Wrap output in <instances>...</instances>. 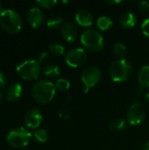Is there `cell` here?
<instances>
[{
    "label": "cell",
    "mask_w": 149,
    "mask_h": 150,
    "mask_svg": "<svg viewBox=\"0 0 149 150\" xmlns=\"http://www.w3.org/2000/svg\"><path fill=\"white\" fill-rule=\"evenodd\" d=\"M133 74V65L126 59L114 61L109 68V76L114 82H125L131 77Z\"/></svg>",
    "instance_id": "6da1fadb"
},
{
    "label": "cell",
    "mask_w": 149,
    "mask_h": 150,
    "mask_svg": "<svg viewBox=\"0 0 149 150\" xmlns=\"http://www.w3.org/2000/svg\"><path fill=\"white\" fill-rule=\"evenodd\" d=\"M55 85L47 80L37 82L32 87V97L39 104L49 103L55 95Z\"/></svg>",
    "instance_id": "7a4b0ae2"
},
{
    "label": "cell",
    "mask_w": 149,
    "mask_h": 150,
    "mask_svg": "<svg viewBox=\"0 0 149 150\" xmlns=\"http://www.w3.org/2000/svg\"><path fill=\"white\" fill-rule=\"evenodd\" d=\"M22 18L20 14L11 9L4 10L0 14V25L8 33H16L22 27Z\"/></svg>",
    "instance_id": "3957f363"
},
{
    "label": "cell",
    "mask_w": 149,
    "mask_h": 150,
    "mask_svg": "<svg viewBox=\"0 0 149 150\" xmlns=\"http://www.w3.org/2000/svg\"><path fill=\"white\" fill-rule=\"evenodd\" d=\"M80 40L83 47L90 51L98 52L104 47V38L101 33L94 28H89L83 31Z\"/></svg>",
    "instance_id": "277c9868"
},
{
    "label": "cell",
    "mask_w": 149,
    "mask_h": 150,
    "mask_svg": "<svg viewBox=\"0 0 149 150\" xmlns=\"http://www.w3.org/2000/svg\"><path fill=\"white\" fill-rule=\"evenodd\" d=\"M32 139V134L24 127H18L11 130L7 137V143L15 149H21L28 145Z\"/></svg>",
    "instance_id": "5b68a950"
},
{
    "label": "cell",
    "mask_w": 149,
    "mask_h": 150,
    "mask_svg": "<svg viewBox=\"0 0 149 150\" xmlns=\"http://www.w3.org/2000/svg\"><path fill=\"white\" fill-rule=\"evenodd\" d=\"M40 65L38 61L27 60L21 62L16 69L18 75L24 80L37 79L40 73Z\"/></svg>",
    "instance_id": "8992f818"
},
{
    "label": "cell",
    "mask_w": 149,
    "mask_h": 150,
    "mask_svg": "<svg viewBox=\"0 0 149 150\" xmlns=\"http://www.w3.org/2000/svg\"><path fill=\"white\" fill-rule=\"evenodd\" d=\"M102 76L101 70L96 67V66H90L86 68L81 76V80L83 85V92L87 93L89 90L95 85L97 84V83L100 81Z\"/></svg>",
    "instance_id": "52a82bcc"
},
{
    "label": "cell",
    "mask_w": 149,
    "mask_h": 150,
    "mask_svg": "<svg viewBox=\"0 0 149 150\" xmlns=\"http://www.w3.org/2000/svg\"><path fill=\"white\" fill-rule=\"evenodd\" d=\"M66 63L72 68H79L87 61V54L83 48L76 47L69 50L65 56Z\"/></svg>",
    "instance_id": "ba28073f"
},
{
    "label": "cell",
    "mask_w": 149,
    "mask_h": 150,
    "mask_svg": "<svg viewBox=\"0 0 149 150\" xmlns=\"http://www.w3.org/2000/svg\"><path fill=\"white\" fill-rule=\"evenodd\" d=\"M146 118V110L140 103H133L127 111V122L131 126L141 124Z\"/></svg>",
    "instance_id": "9c48e42d"
},
{
    "label": "cell",
    "mask_w": 149,
    "mask_h": 150,
    "mask_svg": "<svg viewBox=\"0 0 149 150\" xmlns=\"http://www.w3.org/2000/svg\"><path fill=\"white\" fill-rule=\"evenodd\" d=\"M42 120V114L40 111L37 108H32L29 110L25 115V126L29 128H37L40 127Z\"/></svg>",
    "instance_id": "30bf717a"
},
{
    "label": "cell",
    "mask_w": 149,
    "mask_h": 150,
    "mask_svg": "<svg viewBox=\"0 0 149 150\" xmlns=\"http://www.w3.org/2000/svg\"><path fill=\"white\" fill-rule=\"evenodd\" d=\"M27 21L33 28H37L41 25L44 21V13L42 10L39 7L31 8L27 14Z\"/></svg>",
    "instance_id": "8fae6325"
},
{
    "label": "cell",
    "mask_w": 149,
    "mask_h": 150,
    "mask_svg": "<svg viewBox=\"0 0 149 150\" xmlns=\"http://www.w3.org/2000/svg\"><path fill=\"white\" fill-rule=\"evenodd\" d=\"M61 35L68 42H73L76 40L78 31L77 27L72 22H64L61 26Z\"/></svg>",
    "instance_id": "7c38bea8"
},
{
    "label": "cell",
    "mask_w": 149,
    "mask_h": 150,
    "mask_svg": "<svg viewBox=\"0 0 149 150\" xmlns=\"http://www.w3.org/2000/svg\"><path fill=\"white\" fill-rule=\"evenodd\" d=\"M76 21L81 26H90L93 23V16L86 9H80L76 13Z\"/></svg>",
    "instance_id": "4fadbf2b"
},
{
    "label": "cell",
    "mask_w": 149,
    "mask_h": 150,
    "mask_svg": "<svg viewBox=\"0 0 149 150\" xmlns=\"http://www.w3.org/2000/svg\"><path fill=\"white\" fill-rule=\"evenodd\" d=\"M23 92V88L20 83H14L11 84L6 91V98L9 101H14L18 99Z\"/></svg>",
    "instance_id": "5bb4252c"
},
{
    "label": "cell",
    "mask_w": 149,
    "mask_h": 150,
    "mask_svg": "<svg viewBox=\"0 0 149 150\" xmlns=\"http://www.w3.org/2000/svg\"><path fill=\"white\" fill-rule=\"evenodd\" d=\"M119 22L125 28H132L137 23V17L132 11H125L119 17Z\"/></svg>",
    "instance_id": "9a60e30c"
},
{
    "label": "cell",
    "mask_w": 149,
    "mask_h": 150,
    "mask_svg": "<svg viewBox=\"0 0 149 150\" xmlns=\"http://www.w3.org/2000/svg\"><path fill=\"white\" fill-rule=\"evenodd\" d=\"M138 82L142 88H149V66H142L138 72Z\"/></svg>",
    "instance_id": "2e32d148"
},
{
    "label": "cell",
    "mask_w": 149,
    "mask_h": 150,
    "mask_svg": "<svg viewBox=\"0 0 149 150\" xmlns=\"http://www.w3.org/2000/svg\"><path fill=\"white\" fill-rule=\"evenodd\" d=\"M96 24H97V26L99 28V30L106 31V30L110 29L112 26L113 21L108 16H101L100 18H97Z\"/></svg>",
    "instance_id": "e0dca14e"
},
{
    "label": "cell",
    "mask_w": 149,
    "mask_h": 150,
    "mask_svg": "<svg viewBox=\"0 0 149 150\" xmlns=\"http://www.w3.org/2000/svg\"><path fill=\"white\" fill-rule=\"evenodd\" d=\"M43 73L45 76L54 78L60 76V69L57 65L54 63H48L44 67Z\"/></svg>",
    "instance_id": "ac0fdd59"
},
{
    "label": "cell",
    "mask_w": 149,
    "mask_h": 150,
    "mask_svg": "<svg viewBox=\"0 0 149 150\" xmlns=\"http://www.w3.org/2000/svg\"><path fill=\"white\" fill-rule=\"evenodd\" d=\"M63 24V18L59 15H53L47 21V25L51 29H57L60 26H62Z\"/></svg>",
    "instance_id": "d6986e66"
},
{
    "label": "cell",
    "mask_w": 149,
    "mask_h": 150,
    "mask_svg": "<svg viewBox=\"0 0 149 150\" xmlns=\"http://www.w3.org/2000/svg\"><path fill=\"white\" fill-rule=\"evenodd\" d=\"M126 127L127 122L122 119H115L109 125L110 129L112 131H123L126 128Z\"/></svg>",
    "instance_id": "ffe728a7"
},
{
    "label": "cell",
    "mask_w": 149,
    "mask_h": 150,
    "mask_svg": "<svg viewBox=\"0 0 149 150\" xmlns=\"http://www.w3.org/2000/svg\"><path fill=\"white\" fill-rule=\"evenodd\" d=\"M32 136L34 137V139L39 142H46L47 141V138H48V134H47V132L45 130V129H42V128H39V129H36L33 134H32Z\"/></svg>",
    "instance_id": "44dd1931"
},
{
    "label": "cell",
    "mask_w": 149,
    "mask_h": 150,
    "mask_svg": "<svg viewBox=\"0 0 149 150\" xmlns=\"http://www.w3.org/2000/svg\"><path fill=\"white\" fill-rule=\"evenodd\" d=\"M112 50H113L115 54H117L118 56H120V57H124L127 54L126 47L123 43H121V42L114 43V45L112 47Z\"/></svg>",
    "instance_id": "7402d4cb"
},
{
    "label": "cell",
    "mask_w": 149,
    "mask_h": 150,
    "mask_svg": "<svg viewBox=\"0 0 149 150\" xmlns=\"http://www.w3.org/2000/svg\"><path fill=\"white\" fill-rule=\"evenodd\" d=\"M48 48L50 50V52H52L54 54H57V55H61L64 54L65 52V47L62 44L59 43V42H53L48 46Z\"/></svg>",
    "instance_id": "603a6c76"
},
{
    "label": "cell",
    "mask_w": 149,
    "mask_h": 150,
    "mask_svg": "<svg viewBox=\"0 0 149 150\" xmlns=\"http://www.w3.org/2000/svg\"><path fill=\"white\" fill-rule=\"evenodd\" d=\"M55 88L60 91H66L70 88V82L66 78H59L55 83Z\"/></svg>",
    "instance_id": "cb8c5ba5"
},
{
    "label": "cell",
    "mask_w": 149,
    "mask_h": 150,
    "mask_svg": "<svg viewBox=\"0 0 149 150\" xmlns=\"http://www.w3.org/2000/svg\"><path fill=\"white\" fill-rule=\"evenodd\" d=\"M37 4L44 8H51L57 4V1L55 0H38Z\"/></svg>",
    "instance_id": "d4e9b609"
},
{
    "label": "cell",
    "mask_w": 149,
    "mask_h": 150,
    "mask_svg": "<svg viewBox=\"0 0 149 150\" xmlns=\"http://www.w3.org/2000/svg\"><path fill=\"white\" fill-rule=\"evenodd\" d=\"M139 11L140 12L143 13V14H147L148 12H149V2L148 1H141L139 3Z\"/></svg>",
    "instance_id": "484cf974"
},
{
    "label": "cell",
    "mask_w": 149,
    "mask_h": 150,
    "mask_svg": "<svg viewBox=\"0 0 149 150\" xmlns=\"http://www.w3.org/2000/svg\"><path fill=\"white\" fill-rule=\"evenodd\" d=\"M141 27V31H142L143 34L149 38V18H146L142 22Z\"/></svg>",
    "instance_id": "4316f807"
},
{
    "label": "cell",
    "mask_w": 149,
    "mask_h": 150,
    "mask_svg": "<svg viewBox=\"0 0 149 150\" xmlns=\"http://www.w3.org/2000/svg\"><path fill=\"white\" fill-rule=\"evenodd\" d=\"M5 84H6V76L4 73L0 71V90L3 89L5 86Z\"/></svg>",
    "instance_id": "83f0119b"
},
{
    "label": "cell",
    "mask_w": 149,
    "mask_h": 150,
    "mask_svg": "<svg viewBox=\"0 0 149 150\" xmlns=\"http://www.w3.org/2000/svg\"><path fill=\"white\" fill-rule=\"evenodd\" d=\"M47 57H48V53H47V52H46V51L42 52V53L39 55L38 62H39V63H40V62H45V60H46Z\"/></svg>",
    "instance_id": "f1b7e54d"
},
{
    "label": "cell",
    "mask_w": 149,
    "mask_h": 150,
    "mask_svg": "<svg viewBox=\"0 0 149 150\" xmlns=\"http://www.w3.org/2000/svg\"><path fill=\"white\" fill-rule=\"evenodd\" d=\"M59 116L62 119V120H68L69 119V114L68 112L66 111H61L59 112Z\"/></svg>",
    "instance_id": "f546056e"
},
{
    "label": "cell",
    "mask_w": 149,
    "mask_h": 150,
    "mask_svg": "<svg viewBox=\"0 0 149 150\" xmlns=\"http://www.w3.org/2000/svg\"><path fill=\"white\" fill-rule=\"evenodd\" d=\"M122 1L121 0H107L105 1L106 4H120Z\"/></svg>",
    "instance_id": "4dcf8cb0"
},
{
    "label": "cell",
    "mask_w": 149,
    "mask_h": 150,
    "mask_svg": "<svg viewBox=\"0 0 149 150\" xmlns=\"http://www.w3.org/2000/svg\"><path fill=\"white\" fill-rule=\"evenodd\" d=\"M141 150H149V142H146V143L142 146Z\"/></svg>",
    "instance_id": "1f68e13d"
},
{
    "label": "cell",
    "mask_w": 149,
    "mask_h": 150,
    "mask_svg": "<svg viewBox=\"0 0 149 150\" xmlns=\"http://www.w3.org/2000/svg\"><path fill=\"white\" fill-rule=\"evenodd\" d=\"M3 101H4V96H3V94H2V92L0 91V105H2V103H3Z\"/></svg>",
    "instance_id": "d6a6232c"
},
{
    "label": "cell",
    "mask_w": 149,
    "mask_h": 150,
    "mask_svg": "<svg viewBox=\"0 0 149 150\" xmlns=\"http://www.w3.org/2000/svg\"><path fill=\"white\" fill-rule=\"evenodd\" d=\"M145 98H146V101L149 103V91L147 92V93H146V95H145Z\"/></svg>",
    "instance_id": "836d02e7"
},
{
    "label": "cell",
    "mask_w": 149,
    "mask_h": 150,
    "mask_svg": "<svg viewBox=\"0 0 149 150\" xmlns=\"http://www.w3.org/2000/svg\"><path fill=\"white\" fill-rule=\"evenodd\" d=\"M4 11V7H3V4H2L1 2H0V14H1Z\"/></svg>",
    "instance_id": "e575fe53"
}]
</instances>
